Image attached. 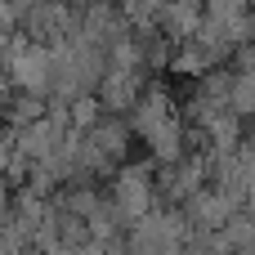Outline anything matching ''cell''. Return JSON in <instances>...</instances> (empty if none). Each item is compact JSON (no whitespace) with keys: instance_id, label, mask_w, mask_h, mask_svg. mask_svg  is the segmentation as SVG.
<instances>
[{"instance_id":"obj_2","label":"cell","mask_w":255,"mask_h":255,"mask_svg":"<svg viewBox=\"0 0 255 255\" xmlns=\"http://www.w3.org/2000/svg\"><path fill=\"white\" fill-rule=\"evenodd\" d=\"M108 202H112L126 233L134 224H143L157 211V166L152 161H126L108 184Z\"/></svg>"},{"instance_id":"obj_7","label":"cell","mask_w":255,"mask_h":255,"mask_svg":"<svg viewBox=\"0 0 255 255\" xmlns=\"http://www.w3.org/2000/svg\"><path fill=\"white\" fill-rule=\"evenodd\" d=\"M85 139H90V148H94L99 157H108L112 166H126V161H130L134 130H130V121H126V117H103Z\"/></svg>"},{"instance_id":"obj_5","label":"cell","mask_w":255,"mask_h":255,"mask_svg":"<svg viewBox=\"0 0 255 255\" xmlns=\"http://www.w3.org/2000/svg\"><path fill=\"white\" fill-rule=\"evenodd\" d=\"M152 81H157L152 72H117V67H108V76H103V85H99L94 99H99L103 117H130L134 103L143 99V90Z\"/></svg>"},{"instance_id":"obj_6","label":"cell","mask_w":255,"mask_h":255,"mask_svg":"<svg viewBox=\"0 0 255 255\" xmlns=\"http://www.w3.org/2000/svg\"><path fill=\"white\" fill-rule=\"evenodd\" d=\"M184 215H188V224H193V233H220L233 215H238V206L220 193V188H202L197 197H188L184 206H179Z\"/></svg>"},{"instance_id":"obj_14","label":"cell","mask_w":255,"mask_h":255,"mask_svg":"<svg viewBox=\"0 0 255 255\" xmlns=\"http://www.w3.org/2000/svg\"><path fill=\"white\" fill-rule=\"evenodd\" d=\"M247 255H255V251H247Z\"/></svg>"},{"instance_id":"obj_13","label":"cell","mask_w":255,"mask_h":255,"mask_svg":"<svg viewBox=\"0 0 255 255\" xmlns=\"http://www.w3.org/2000/svg\"><path fill=\"white\" fill-rule=\"evenodd\" d=\"M31 255H40V251H31Z\"/></svg>"},{"instance_id":"obj_10","label":"cell","mask_w":255,"mask_h":255,"mask_svg":"<svg viewBox=\"0 0 255 255\" xmlns=\"http://www.w3.org/2000/svg\"><path fill=\"white\" fill-rule=\"evenodd\" d=\"M220 233H224V242H229V251H233V255L255 251V220H251V215H242V211H238Z\"/></svg>"},{"instance_id":"obj_3","label":"cell","mask_w":255,"mask_h":255,"mask_svg":"<svg viewBox=\"0 0 255 255\" xmlns=\"http://www.w3.org/2000/svg\"><path fill=\"white\" fill-rule=\"evenodd\" d=\"M4 76L18 94H36V99H49L54 94V49L27 40L22 31L13 36L9 54H4Z\"/></svg>"},{"instance_id":"obj_12","label":"cell","mask_w":255,"mask_h":255,"mask_svg":"<svg viewBox=\"0 0 255 255\" xmlns=\"http://www.w3.org/2000/svg\"><path fill=\"white\" fill-rule=\"evenodd\" d=\"M247 148H251V152H255V121H251V126H247Z\"/></svg>"},{"instance_id":"obj_11","label":"cell","mask_w":255,"mask_h":255,"mask_svg":"<svg viewBox=\"0 0 255 255\" xmlns=\"http://www.w3.org/2000/svg\"><path fill=\"white\" fill-rule=\"evenodd\" d=\"M13 36H18V31L0 22V63H4V54H9V45H13Z\"/></svg>"},{"instance_id":"obj_4","label":"cell","mask_w":255,"mask_h":255,"mask_svg":"<svg viewBox=\"0 0 255 255\" xmlns=\"http://www.w3.org/2000/svg\"><path fill=\"white\" fill-rule=\"evenodd\" d=\"M126 238H130V255H184L188 238H193V224L179 206H157Z\"/></svg>"},{"instance_id":"obj_8","label":"cell","mask_w":255,"mask_h":255,"mask_svg":"<svg viewBox=\"0 0 255 255\" xmlns=\"http://www.w3.org/2000/svg\"><path fill=\"white\" fill-rule=\"evenodd\" d=\"M170 67H175L179 76H193V81H202L206 72H215V67H224V63H220V58H215V54H211L206 45H197V40H188V45H179V49H175V63H170Z\"/></svg>"},{"instance_id":"obj_1","label":"cell","mask_w":255,"mask_h":255,"mask_svg":"<svg viewBox=\"0 0 255 255\" xmlns=\"http://www.w3.org/2000/svg\"><path fill=\"white\" fill-rule=\"evenodd\" d=\"M134 139L148 148V161L152 166H175L188 157V126H184V112L175 108V94L152 81L143 90V99L134 103V112L126 117Z\"/></svg>"},{"instance_id":"obj_9","label":"cell","mask_w":255,"mask_h":255,"mask_svg":"<svg viewBox=\"0 0 255 255\" xmlns=\"http://www.w3.org/2000/svg\"><path fill=\"white\" fill-rule=\"evenodd\" d=\"M67 121H72V130H76V134H90V130L103 121V108H99V99H94V94H81V99H72V103H67Z\"/></svg>"}]
</instances>
